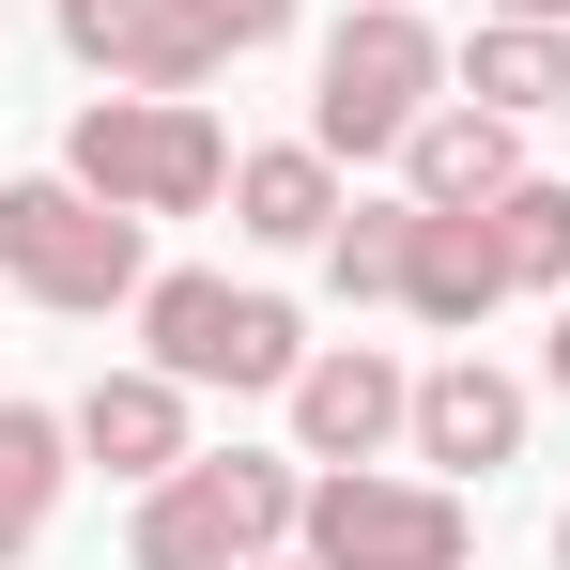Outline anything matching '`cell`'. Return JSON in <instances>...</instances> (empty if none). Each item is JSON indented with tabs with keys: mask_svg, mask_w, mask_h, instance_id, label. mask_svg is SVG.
<instances>
[{
	"mask_svg": "<svg viewBox=\"0 0 570 570\" xmlns=\"http://www.w3.org/2000/svg\"><path fill=\"white\" fill-rule=\"evenodd\" d=\"M139 278H155V232L124 200H94L78 170L0 186V293H31L47 324H108V308H139Z\"/></svg>",
	"mask_w": 570,
	"mask_h": 570,
	"instance_id": "1",
	"label": "cell"
},
{
	"mask_svg": "<svg viewBox=\"0 0 570 570\" xmlns=\"http://www.w3.org/2000/svg\"><path fill=\"white\" fill-rule=\"evenodd\" d=\"M232 155H247V139H232L200 94H94L78 124H62V170H78L94 200H124L139 232L216 216V200H232Z\"/></svg>",
	"mask_w": 570,
	"mask_h": 570,
	"instance_id": "2",
	"label": "cell"
},
{
	"mask_svg": "<svg viewBox=\"0 0 570 570\" xmlns=\"http://www.w3.org/2000/svg\"><path fill=\"white\" fill-rule=\"evenodd\" d=\"M139 355L200 401H293L308 371V324H293V293L263 278H200V263H155L139 278Z\"/></svg>",
	"mask_w": 570,
	"mask_h": 570,
	"instance_id": "3",
	"label": "cell"
},
{
	"mask_svg": "<svg viewBox=\"0 0 570 570\" xmlns=\"http://www.w3.org/2000/svg\"><path fill=\"white\" fill-rule=\"evenodd\" d=\"M308 524V463L293 448H186V463L139 493L124 524V570H247Z\"/></svg>",
	"mask_w": 570,
	"mask_h": 570,
	"instance_id": "4",
	"label": "cell"
},
{
	"mask_svg": "<svg viewBox=\"0 0 570 570\" xmlns=\"http://www.w3.org/2000/svg\"><path fill=\"white\" fill-rule=\"evenodd\" d=\"M432 108H448V31H432L416 0H355V16L324 31V62H308V139H324L340 170H371Z\"/></svg>",
	"mask_w": 570,
	"mask_h": 570,
	"instance_id": "5",
	"label": "cell"
},
{
	"mask_svg": "<svg viewBox=\"0 0 570 570\" xmlns=\"http://www.w3.org/2000/svg\"><path fill=\"white\" fill-rule=\"evenodd\" d=\"M62 62H94L108 94H216V62L278 47L293 0H47Z\"/></svg>",
	"mask_w": 570,
	"mask_h": 570,
	"instance_id": "6",
	"label": "cell"
},
{
	"mask_svg": "<svg viewBox=\"0 0 570 570\" xmlns=\"http://www.w3.org/2000/svg\"><path fill=\"white\" fill-rule=\"evenodd\" d=\"M308 570H478L463 478H401V463H308Z\"/></svg>",
	"mask_w": 570,
	"mask_h": 570,
	"instance_id": "7",
	"label": "cell"
},
{
	"mask_svg": "<svg viewBox=\"0 0 570 570\" xmlns=\"http://www.w3.org/2000/svg\"><path fill=\"white\" fill-rule=\"evenodd\" d=\"M416 448V371L385 340H308L293 371V463H401Z\"/></svg>",
	"mask_w": 570,
	"mask_h": 570,
	"instance_id": "8",
	"label": "cell"
},
{
	"mask_svg": "<svg viewBox=\"0 0 570 570\" xmlns=\"http://www.w3.org/2000/svg\"><path fill=\"white\" fill-rule=\"evenodd\" d=\"M524 416H540V401L463 340V355L416 371V448H401V463H432V478H509V463H524Z\"/></svg>",
	"mask_w": 570,
	"mask_h": 570,
	"instance_id": "9",
	"label": "cell"
},
{
	"mask_svg": "<svg viewBox=\"0 0 570 570\" xmlns=\"http://www.w3.org/2000/svg\"><path fill=\"white\" fill-rule=\"evenodd\" d=\"M186 401H200V385H170L155 355H139V371H94L78 401H62V416H78V463H108L124 493H155V478L200 448V416H186Z\"/></svg>",
	"mask_w": 570,
	"mask_h": 570,
	"instance_id": "10",
	"label": "cell"
},
{
	"mask_svg": "<svg viewBox=\"0 0 570 570\" xmlns=\"http://www.w3.org/2000/svg\"><path fill=\"white\" fill-rule=\"evenodd\" d=\"M524 170H540V155H524V124H509V108H478V94H448L416 139H401V200H432V216H478V200H509Z\"/></svg>",
	"mask_w": 570,
	"mask_h": 570,
	"instance_id": "11",
	"label": "cell"
},
{
	"mask_svg": "<svg viewBox=\"0 0 570 570\" xmlns=\"http://www.w3.org/2000/svg\"><path fill=\"white\" fill-rule=\"evenodd\" d=\"M340 155H324V139H247V155H232V232H247V247H324V232H340Z\"/></svg>",
	"mask_w": 570,
	"mask_h": 570,
	"instance_id": "12",
	"label": "cell"
},
{
	"mask_svg": "<svg viewBox=\"0 0 570 570\" xmlns=\"http://www.w3.org/2000/svg\"><path fill=\"white\" fill-rule=\"evenodd\" d=\"M62 493H78V416L62 401H0V570L47 556Z\"/></svg>",
	"mask_w": 570,
	"mask_h": 570,
	"instance_id": "13",
	"label": "cell"
},
{
	"mask_svg": "<svg viewBox=\"0 0 570 570\" xmlns=\"http://www.w3.org/2000/svg\"><path fill=\"white\" fill-rule=\"evenodd\" d=\"M401 308H416L432 340H478V324L509 308V263H493V232H478V216H432V200H416V247H401Z\"/></svg>",
	"mask_w": 570,
	"mask_h": 570,
	"instance_id": "14",
	"label": "cell"
},
{
	"mask_svg": "<svg viewBox=\"0 0 570 570\" xmlns=\"http://www.w3.org/2000/svg\"><path fill=\"white\" fill-rule=\"evenodd\" d=\"M448 94L509 108V124H556V108H570V31H540V16H478L463 47H448Z\"/></svg>",
	"mask_w": 570,
	"mask_h": 570,
	"instance_id": "15",
	"label": "cell"
},
{
	"mask_svg": "<svg viewBox=\"0 0 570 570\" xmlns=\"http://www.w3.org/2000/svg\"><path fill=\"white\" fill-rule=\"evenodd\" d=\"M478 232H493L509 293H570V186H556V170H524L509 200H478Z\"/></svg>",
	"mask_w": 570,
	"mask_h": 570,
	"instance_id": "16",
	"label": "cell"
},
{
	"mask_svg": "<svg viewBox=\"0 0 570 570\" xmlns=\"http://www.w3.org/2000/svg\"><path fill=\"white\" fill-rule=\"evenodd\" d=\"M401 247H416V200H340V232L308 263L340 278V308H401Z\"/></svg>",
	"mask_w": 570,
	"mask_h": 570,
	"instance_id": "17",
	"label": "cell"
},
{
	"mask_svg": "<svg viewBox=\"0 0 570 570\" xmlns=\"http://www.w3.org/2000/svg\"><path fill=\"white\" fill-rule=\"evenodd\" d=\"M478 16H540V31H570V0H478Z\"/></svg>",
	"mask_w": 570,
	"mask_h": 570,
	"instance_id": "18",
	"label": "cell"
},
{
	"mask_svg": "<svg viewBox=\"0 0 570 570\" xmlns=\"http://www.w3.org/2000/svg\"><path fill=\"white\" fill-rule=\"evenodd\" d=\"M247 570H308V540H278V556H247Z\"/></svg>",
	"mask_w": 570,
	"mask_h": 570,
	"instance_id": "19",
	"label": "cell"
},
{
	"mask_svg": "<svg viewBox=\"0 0 570 570\" xmlns=\"http://www.w3.org/2000/svg\"><path fill=\"white\" fill-rule=\"evenodd\" d=\"M556 385H570V293H556Z\"/></svg>",
	"mask_w": 570,
	"mask_h": 570,
	"instance_id": "20",
	"label": "cell"
},
{
	"mask_svg": "<svg viewBox=\"0 0 570 570\" xmlns=\"http://www.w3.org/2000/svg\"><path fill=\"white\" fill-rule=\"evenodd\" d=\"M556 570H570V509H556Z\"/></svg>",
	"mask_w": 570,
	"mask_h": 570,
	"instance_id": "21",
	"label": "cell"
}]
</instances>
